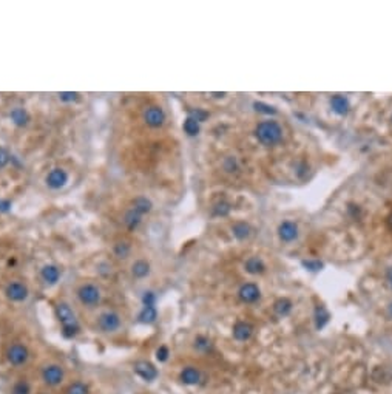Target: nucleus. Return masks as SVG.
<instances>
[{
	"instance_id": "obj_36",
	"label": "nucleus",
	"mask_w": 392,
	"mask_h": 394,
	"mask_svg": "<svg viewBox=\"0 0 392 394\" xmlns=\"http://www.w3.org/2000/svg\"><path fill=\"white\" fill-rule=\"evenodd\" d=\"M255 110L260 112V113H266V114H273V113H277V110L273 109V107L270 105H266V104H262V102H255Z\"/></svg>"
},
{
	"instance_id": "obj_12",
	"label": "nucleus",
	"mask_w": 392,
	"mask_h": 394,
	"mask_svg": "<svg viewBox=\"0 0 392 394\" xmlns=\"http://www.w3.org/2000/svg\"><path fill=\"white\" fill-rule=\"evenodd\" d=\"M134 373L138 374L141 379L147 380V382H151L158 377V370L154 368L150 362H145V360L134 363Z\"/></svg>"
},
{
	"instance_id": "obj_10",
	"label": "nucleus",
	"mask_w": 392,
	"mask_h": 394,
	"mask_svg": "<svg viewBox=\"0 0 392 394\" xmlns=\"http://www.w3.org/2000/svg\"><path fill=\"white\" fill-rule=\"evenodd\" d=\"M298 226L294 221H282L278 226V237L282 243H292L298 238Z\"/></svg>"
},
{
	"instance_id": "obj_29",
	"label": "nucleus",
	"mask_w": 392,
	"mask_h": 394,
	"mask_svg": "<svg viewBox=\"0 0 392 394\" xmlns=\"http://www.w3.org/2000/svg\"><path fill=\"white\" fill-rule=\"evenodd\" d=\"M223 169H224V172H227V173H235L236 170L240 169V166H238V159H236L235 156H227V158H224V161H223Z\"/></svg>"
},
{
	"instance_id": "obj_13",
	"label": "nucleus",
	"mask_w": 392,
	"mask_h": 394,
	"mask_svg": "<svg viewBox=\"0 0 392 394\" xmlns=\"http://www.w3.org/2000/svg\"><path fill=\"white\" fill-rule=\"evenodd\" d=\"M130 207L134 210V212H138L139 215H147L153 210V201L150 198H147V196H144V195H139V196H136V198L131 200L130 203Z\"/></svg>"
},
{
	"instance_id": "obj_4",
	"label": "nucleus",
	"mask_w": 392,
	"mask_h": 394,
	"mask_svg": "<svg viewBox=\"0 0 392 394\" xmlns=\"http://www.w3.org/2000/svg\"><path fill=\"white\" fill-rule=\"evenodd\" d=\"M121 323H122V319L116 311H105L97 319V328L105 334L116 333V331L121 328Z\"/></svg>"
},
{
	"instance_id": "obj_23",
	"label": "nucleus",
	"mask_w": 392,
	"mask_h": 394,
	"mask_svg": "<svg viewBox=\"0 0 392 394\" xmlns=\"http://www.w3.org/2000/svg\"><path fill=\"white\" fill-rule=\"evenodd\" d=\"M232 212V204L229 201H225V200H220V201H216L213 206H212V215L213 217H227Z\"/></svg>"
},
{
	"instance_id": "obj_38",
	"label": "nucleus",
	"mask_w": 392,
	"mask_h": 394,
	"mask_svg": "<svg viewBox=\"0 0 392 394\" xmlns=\"http://www.w3.org/2000/svg\"><path fill=\"white\" fill-rule=\"evenodd\" d=\"M168 348L167 346H159L158 348V351H156V359L159 360V362H166L167 359H168Z\"/></svg>"
},
{
	"instance_id": "obj_14",
	"label": "nucleus",
	"mask_w": 392,
	"mask_h": 394,
	"mask_svg": "<svg viewBox=\"0 0 392 394\" xmlns=\"http://www.w3.org/2000/svg\"><path fill=\"white\" fill-rule=\"evenodd\" d=\"M40 277L47 284H56L60 279V269L56 264H45L40 269Z\"/></svg>"
},
{
	"instance_id": "obj_1",
	"label": "nucleus",
	"mask_w": 392,
	"mask_h": 394,
	"mask_svg": "<svg viewBox=\"0 0 392 394\" xmlns=\"http://www.w3.org/2000/svg\"><path fill=\"white\" fill-rule=\"evenodd\" d=\"M255 138H257L262 146L273 147L282 139V127L273 119L261 121L255 127Z\"/></svg>"
},
{
	"instance_id": "obj_15",
	"label": "nucleus",
	"mask_w": 392,
	"mask_h": 394,
	"mask_svg": "<svg viewBox=\"0 0 392 394\" xmlns=\"http://www.w3.org/2000/svg\"><path fill=\"white\" fill-rule=\"evenodd\" d=\"M10 119H11V122L16 125V127L22 129V127H26V125L30 124L31 116L25 109H22V107H16V109H13L11 113H10Z\"/></svg>"
},
{
	"instance_id": "obj_27",
	"label": "nucleus",
	"mask_w": 392,
	"mask_h": 394,
	"mask_svg": "<svg viewBox=\"0 0 392 394\" xmlns=\"http://www.w3.org/2000/svg\"><path fill=\"white\" fill-rule=\"evenodd\" d=\"M273 309H275V312L278 316L284 317L292 311V303L287 299H280V300L275 301V304H273Z\"/></svg>"
},
{
	"instance_id": "obj_5",
	"label": "nucleus",
	"mask_w": 392,
	"mask_h": 394,
	"mask_svg": "<svg viewBox=\"0 0 392 394\" xmlns=\"http://www.w3.org/2000/svg\"><path fill=\"white\" fill-rule=\"evenodd\" d=\"M144 122L149 125L150 129H161L167 121V114L161 109L159 105H149L142 113Z\"/></svg>"
},
{
	"instance_id": "obj_43",
	"label": "nucleus",
	"mask_w": 392,
	"mask_h": 394,
	"mask_svg": "<svg viewBox=\"0 0 392 394\" xmlns=\"http://www.w3.org/2000/svg\"><path fill=\"white\" fill-rule=\"evenodd\" d=\"M389 281H391V286H392V271L389 272Z\"/></svg>"
},
{
	"instance_id": "obj_31",
	"label": "nucleus",
	"mask_w": 392,
	"mask_h": 394,
	"mask_svg": "<svg viewBox=\"0 0 392 394\" xmlns=\"http://www.w3.org/2000/svg\"><path fill=\"white\" fill-rule=\"evenodd\" d=\"M65 393L67 394H88V387L82 382H75L70 385Z\"/></svg>"
},
{
	"instance_id": "obj_11",
	"label": "nucleus",
	"mask_w": 392,
	"mask_h": 394,
	"mask_svg": "<svg viewBox=\"0 0 392 394\" xmlns=\"http://www.w3.org/2000/svg\"><path fill=\"white\" fill-rule=\"evenodd\" d=\"M238 297L243 303H255L261 297V292H260V288L255 283H245L240 288Z\"/></svg>"
},
{
	"instance_id": "obj_25",
	"label": "nucleus",
	"mask_w": 392,
	"mask_h": 394,
	"mask_svg": "<svg viewBox=\"0 0 392 394\" xmlns=\"http://www.w3.org/2000/svg\"><path fill=\"white\" fill-rule=\"evenodd\" d=\"M130 252H131V246L129 241H117L113 246V254L119 260H127L130 257Z\"/></svg>"
},
{
	"instance_id": "obj_18",
	"label": "nucleus",
	"mask_w": 392,
	"mask_h": 394,
	"mask_svg": "<svg viewBox=\"0 0 392 394\" xmlns=\"http://www.w3.org/2000/svg\"><path fill=\"white\" fill-rule=\"evenodd\" d=\"M331 107H332V110L336 114H340V116L348 114L349 113V109H351L349 101L346 99L344 96H341V94H334L331 97Z\"/></svg>"
},
{
	"instance_id": "obj_28",
	"label": "nucleus",
	"mask_w": 392,
	"mask_h": 394,
	"mask_svg": "<svg viewBox=\"0 0 392 394\" xmlns=\"http://www.w3.org/2000/svg\"><path fill=\"white\" fill-rule=\"evenodd\" d=\"M315 319H317V328H323L327 321H329V312H327L323 306H318L315 311Z\"/></svg>"
},
{
	"instance_id": "obj_3",
	"label": "nucleus",
	"mask_w": 392,
	"mask_h": 394,
	"mask_svg": "<svg viewBox=\"0 0 392 394\" xmlns=\"http://www.w3.org/2000/svg\"><path fill=\"white\" fill-rule=\"evenodd\" d=\"M76 294H77L79 301L84 304V306H88V308H93V306H96V304H99L101 297H102L101 289H99V286L94 283L80 284L76 291Z\"/></svg>"
},
{
	"instance_id": "obj_26",
	"label": "nucleus",
	"mask_w": 392,
	"mask_h": 394,
	"mask_svg": "<svg viewBox=\"0 0 392 394\" xmlns=\"http://www.w3.org/2000/svg\"><path fill=\"white\" fill-rule=\"evenodd\" d=\"M182 129H184V131L187 133L188 136H198L199 135V130H201V127H199V122L195 121L193 118H190V116H187L184 124H182Z\"/></svg>"
},
{
	"instance_id": "obj_6",
	"label": "nucleus",
	"mask_w": 392,
	"mask_h": 394,
	"mask_svg": "<svg viewBox=\"0 0 392 394\" xmlns=\"http://www.w3.org/2000/svg\"><path fill=\"white\" fill-rule=\"evenodd\" d=\"M70 181V175L65 169L62 167H54L45 176V184L50 187L51 190H60L63 189Z\"/></svg>"
},
{
	"instance_id": "obj_2",
	"label": "nucleus",
	"mask_w": 392,
	"mask_h": 394,
	"mask_svg": "<svg viewBox=\"0 0 392 394\" xmlns=\"http://www.w3.org/2000/svg\"><path fill=\"white\" fill-rule=\"evenodd\" d=\"M56 317L59 320V323L62 326V334L63 337H67V338H73V337H76L79 334V331H80V325H79V321L75 316V312H73V309L68 306L67 303H57L56 304Z\"/></svg>"
},
{
	"instance_id": "obj_7",
	"label": "nucleus",
	"mask_w": 392,
	"mask_h": 394,
	"mask_svg": "<svg viewBox=\"0 0 392 394\" xmlns=\"http://www.w3.org/2000/svg\"><path fill=\"white\" fill-rule=\"evenodd\" d=\"M30 359V351L28 348L22 343H14L11 346H8L6 349V360L14 366H20L25 365Z\"/></svg>"
},
{
	"instance_id": "obj_20",
	"label": "nucleus",
	"mask_w": 392,
	"mask_h": 394,
	"mask_svg": "<svg viewBox=\"0 0 392 394\" xmlns=\"http://www.w3.org/2000/svg\"><path fill=\"white\" fill-rule=\"evenodd\" d=\"M232 234L236 240L244 241L252 235V227L245 221H236L232 225Z\"/></svg>"
},
{
	"instance_id": "obj_42",
	"label": "nucleus",
	"mask_w": 392,
	"mask_h": 394,
	"mask_svg": "<svg viewBox=\"0 0 392 394\" xmlns=\"http://www.w3.org/2000/svg\"><path fill=\"white\" fill-rule=\"evenodd\" d=\"M389 316L392 317V303L389 304Z\"/></svg>"
},
{
	"instance_id": "obj_17",
	"label": "nucleus",
	"mask_w": 392,
	"mask_h": 394,
	"mask_svg": "<svg viewBox=\"0 0 392 394\" xmlns=\"http://www.w3.org/2000/svg\"><path fill=\"white\" fill-rule=\"evenodd\" d=\"M252 333H253V326L247 323V321H238V323L233 326V337L238 340V342L249 340L252 337Z\"/></svg>"
},
{
	"instance_id": "obj_9",
	"label": "nucleus",
	"mask_w": 392,
	"mask_h": 394,
	"mask_svg": "<svg viewBox=\"0 0 392 394\" xmlns=\"http://www.w3.org/2000/svg\"><path fill=\"white\" fill-rule=\"evenodd\" d=\"M63 375H65L63 374V368L56 363H50L43 366L42 370V379L48 387H57V385H60L63 380Z\"/></svg>"
},
{
	"instance_id": "obj_8",
	"label": "nucleus",
	"mask_w": 392,
	"mask_h": 394,
	"mask_svg": "<svg viewBox=\"0 0 392 394\" xmlns=\"http://www.w3.org/2000/svg\"><path fill=\"white\" fill-rule=\"evenodd\" d=\"M5 295H6L8 300L20 303V301H25L26 299H28L30 289H28V286H26L25 283H22V281H11V283L6 284Z\"/></svg>"
},
{
	"instance_id": "obj_45",
	"label": "nucleus",
	"mask_w": 392,
	"mask_h": 394,
	"mask_svg": "<svg viewBox=\"0 0 392 394\" xmlns=\"http://www.w3.org/2000/svg\"><path fill=\"white\" fill-rule=\"evenodd\" d=\"M40 394H43V393H40Z\"/></svg>"
},
{
	"instance_id": "obj_16",
	"label": "nucleus",
	"mask_w": 392,
	"mask_h": 394,
	"mask_svg": "<svg viewBox=\"0 0 392 394\" xmlns=\"http://www.w3.org/2000/svg\"><path fill=\"white\" fill-rule=\"evenodd\" d=\"M150 271H151V266L147 260H144V258L136 260V262L131 264V275L136 280H142V279H145V277H149Z\"/></svg>"
},
{
	"instance_id": "obj_32",
	"label": "nucleus",
	"mask_w": 392,
	"mask_h": 394,
	"mask_svg": "<svg viewBox=\"0 0 392 394\" xmlns=\"http://www.w3.org/2000/svg\"><path fill=\"white\" fill-rule=\"evenodd\" d=\"M195 348L199 349V351H203V353H207V351H210V348H212V342L208 338L203 337V336H199L196 337L195 340Z\"/></svg>"
},
{
	"instance_id": "obj_30",
	"label": "nucleus",
	"mask_w": 392,
	"mask_h": 394,
	"mask_svg": "<svg viewBox=\"0 0 392 394\" xmlns=\"http://www.w3.org/2000/svg\"><path fill=\"white\" fill-rule=\"evenodd\" d=\"M31 393V387L26 380H19L13 385L11 394H30Z\"/></svg>"
},
{
	"instance_id": "obj_34",
	"label": "nucleus",
	"mask_w": 392,
	"mask_h": 394,
	"mask_svg": "<svg viewBox=\"0 0 392 394\" xmlns=\"http://www.w3.org/2000/svg\"><path fill=\"white\" fill-rule=\"evenodd\" d=\"M188 116L201 124L208 118V113L205 110H203V109H193V110H188Z\"/></svg>"
},
{
	"instance_id": "obj_35",
	"label": "nucleus",
	"mask_w": 392,
	"mask_h": 394,
	"mask_svg": "<svg viewBox=\"0 0 392 394\" xmlns=\"http://www.w3.org/2000/svg\"><path fill=\"white\" fill-rule=\"evenodd\" d=\"M11 161V155L5 147H0V169H5Z\"/></svg>"
},
{
	"instance_id": "obj_21",
	"label": "nucleus",
	"mask_w": 392,
	"mask_h": 394,
	"mask_svg": "<svg viewBox=\"0 0 392 394\" xmlns=\"http://www.w3.org/2000/svg\"><path fill=\"white\" fill-rule=\"evenodd\" d=\"M244 269H245V272H249L252 275H260V274H262L264 271H266V264H264V262L261 258L250 257V258L245 260Z\"/></svg>"
},
{
	"instance_id": "obj_19",
	"label": "nucleus",
	"mask_w": 392,
	"mask_h": 394,
	"mask_svg": "<svg viewBox=\"0 0 392 394\" xmlns=\"http://www.w3.org/2000/svg\"><path fill=\"white\" fill-rule=\"evenodd\" d=\"M122 221H124V226L129 229V230H136L138 229L139 226H141V223H142V215H139L138 212H134L131 207L127 210L125 213H124V218H122Z\"/></svg>"
},
{
	"instance_id": "obj_24",
	"label": "nucleus",
	"mask_w": 392,
	"mask_h": 394,
	"mask_svg": "<svg viewBox=\"0 0 392 394\" xmlns=\"http://www.w3.org/2000/svg\"><path fill=\"white\" fill-rule=\"evenodd\" d=\"M139 321L141 323H145V325H150V323H154L158 319V311L154 306H144L142 311L139 312Z\"/></svg>"
},
{
	"instance_id": "obj_41",
	"label": "nucleus",
	"mask_w": 392,
	"mask_h": 394,
	"mask_svg": "<svg viewBox=\"0 0 392 394\" xmlns=\"http://www.w3.org/2000/svg\"><path fill=\"white\" fill-rule=\"evenodd\" d=\"M388 225H389V227L392 229V213L388 217Z\"/></svg>"
},
{
	"instance_id": "obj_39",
	"label": "nucleus",
	"mask_w": 392,
	"mask_h": 394,
	"mask_svg": "<svg viewBox=\"0 0 392 394\" xmlns=\"http://www.w3.org/2000/svg\"><path fill=\"white\" fill-rule=\"evenodd\" d=\"M11 201L10 200H3V198H0V212L2 213H6V212H10L11 210Z\"/></svg>"
},
{
	"instance_id": "obj_22",
	"label": "nucleus",
	"mask_w": 392,
	"mask_h": 394,
	"mask_svg": "<svg viewBox=\"0 0 392 394\" xmlns=\"http://www.w3.org/2000/svg\"><path fill=\"white\" fill-rule=\"evenodd\" d=\"M181 380L182 383H186V385H196L199 380H201V374H199V371L196 368H193V366H187V368H184L181 371Z\"/></svg>"
},
{
	"instance_id": "obj_44",
	"label": "nucleus",
	"mask_w": 392,
	"mask_h": 394,
	"mask_svg": "<svg viewBox=\"0 0 392 394\" xmlns=\"http://www.w3.org/2000/svg\"><path fill=\"white\" fill-rule=\"evenodd\" d=\"M391 121H392V116H391Z\"/></svg>"
},
{
	"instance_id": "obj_40",
	"label": "nucleus",
	"mask_w": 392,
	"mask_h": 394,
	"mask_svg": "<svg viewBox=\"0 0 392 394\" xmlns=\"http://www.w3.org/2000/svg\"><path fill=\"white\" fill-rule=\"evenodd\" d=\"M303 264L306 267H309L311 271H318L321 267V263H318V262H303Z\"/></svg>"
},
{
	"instance_id": "obj_37",
	"label": "nucleus",
	"mask_w": 392,
	"mask_h": 394,
	"mask_svg": "<svg viewBox=\"0 0 392 394\" xmlns=\"http://www.w3.org/2000/svg\"><path fill=\"white\" fill-rule=\"evenodd\" d=\"M154 301H156V295H154V292H151V291L144 292V295H142L144 306H154Z\"/></svg>"
},
{
	"instance_id": "obj_33",
	"label": "nucleus",
	"mask_w": 392,
	"mask_h": 394,
	"mask_svg": "<svg viewBox=\"0 0 392 394\" xmlns=\"http://www.w3.org/2000/svg\"><path fill=\"white\" fill-rule=\"evenodd\" d=\"M57 96H59V99H60L62 102H65V104L76 102V101H79V97H80V94L76 93V92H62V93H59Z\"/></svg>"
}]
</instances>
